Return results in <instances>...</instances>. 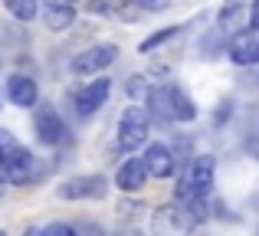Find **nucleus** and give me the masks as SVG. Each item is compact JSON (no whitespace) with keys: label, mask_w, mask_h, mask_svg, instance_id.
Here are the masks:
<instances>
[{"label":"nucleus","mask_w":259,"mask_h":236,"mask_svg":"<svg viewBox=\"0 0 259 236\" xmlns=\"http://www.w3.org/2000/svg\"><path fill=\"white\" fill-rule=\"evenodd\" d=\"M148 112H151L154 125H177V121H194L197 118V105L177 85H154L151 96L145 99Z\"/></svg>","instance_id":"obj_1"},{"label":"nucleus","mask_w":259,"mask_h":236,"mask_svg":"<svg viewBox=\"0 0 259 236\" xmlns=\"http://www.w3.org/2000/svg\"><path fill=\"white\" fill-rule=\"evenodd\" d=\"M213 177H217V161L210 158V154H197V158L187 161V167H184L181 177H177L174 197L184 200V204H194V200H200V197L210 194Z\"/></svg>","instance_id":"obj_2"},{"label":"nucleus","mask_w":259,"mask_h":236,"mask_svg":"<svg viewBox=\"0 0 259 236\" xmlns=\"http://www.w3.org/2000/svg\"><path fill=\"white\" fill-rule=\"evenodd\" d=\"M148 134H151V112L145 105H128L118 118V151L135 154L148 145Z\"/></svg>","instance_id":"obj_3"},{"label":"nucleus","mask_w":259,"mask_h":236,"mask_svg":"<svg viewBox=\"0 0 259 236\" xmlns=\"http://www.w3.org/2000/svg\"><path fill=\"white\" fill-rule=\"evenodd\" d=\"M33 161H36V158H33V154L13 138V131L0 128V167L7 171V177H10L13 184H26V180H33Z\"/></svg>","instance_id":"obj_4"},{"label":"nucleus","mask_w":259,"mask_h":236,"mask_svg":"<svg viewBox=\"0 0 259 236\" xmlns=\"http://www.w3.org/2000/svg\"><path fill=\"white\" fill-rule=\"evenodd\" d=\"M197 223H200V220L194 217V210L177 197L171 204H161L158 210L151 213V230L154 233H187V230H194Z\"/></svg>","instance_id":"obj_5"},{"label":"nucleus","mask_w":259,"mask_h":236,"mask_svg":"<svg viewBox=\"0 0 259 236\" xmlns=\"http://www.w3.org/2000/svg\"><path fill=\"white\" fill-rule=\"evenodd\" d=\"M115 59H118V46H115V43H95V46H89V50H82L79 56H72L69 72H72V76H79V79L102 76Z\"/></svg>","instance_id":"obj_6"},{"label":"nucleus","mask_w":259,"mask_h":236,"mask_svg":"<svg viewBox=\"0 0 259 236\" xmlns=\"http://www.w3.org/2000/svg\"><path fill=\"white\" fill-rule=\"evenodd\" d=\"M108 194V177L102 174H85V177H69L56 187L59 200H102Z\"/></svg>","instance_id":"obj_7"},{"label":"nucleus","mask_w":259,"mask_h":236,"mask_svg":"<svg viewBox=\"0 0 259 236\" xmlns=\"http://www.w3.org/2000/svg\"><path fill=\"white\" fill-rule=\"evenodd\" d=\"M227 56L236 66H259V26L236 30L227 43Z\"/></svg>","instance_id":"obj_8"},{"label":"nucleus","mask_w":259,"mask_h":236,"mask_svg":"<svg viewBox=\"0 0 259 236\" xmlns=\"http://www.w3.org/2000/svg\"><path fill=\"white\" fill-rule=\"evenodd\" d=\"M33 125H36V138L43 141V145H50V148L66 145V141H69V128H66L63 115H59L56 109H50V105L36 109V118H33Z\"/></svg>","instance_id":"obj_9"},{"label":"nucleus","mask_w":259,"mask_h":236,"mask_svg":"<svg viewBox=\"0 0 259 236\" xmlns=\"http://www.w3.org/2000/svg\"><path fill=\"white\" fill-rule=\"evenodd\" d=\"M108 96H112V79H92V82H82V89L72 96V102H76L79 115L89 118L108 102Z\"/></svg>","instance_id":"obj_10"},{"label":"nucleus","mask_w":259,"mask_h":236,"mask_svg":"<svg viewBox=\"0 0 259 236\" xmlns=\"http://www.w3.org/2000/svg\"><path fill=\"white\" fill-rule=\"evenodd\" d=\"M141 161H145L148 174L158 180L171 177L174 167H177V158L171 151V145H164V141H151V145H145V154H141Z\"/></svg>","instance_id":"obj_11"},{"label":"nucleus","mask_w":259,"mask_h":236,"mask_svg":"<svg viewBox=\"0 0 259 236\" xmlns=\"http://www.w3.org/2000/svg\"><path fill=\"white\" fill-rule=\"evenodd\" d=\"M7 99H10V105H17V109H33V105L39 102V85L33 76H23V72H13V76H7Z\"/></svg>","instance_id":"obj_12"},{"label":"nucleus","mask_w":259,"mask_h":236,"mask_svg":"<svg viewBox=\"0 0 259 236\" xmlns=\"http://www.w3.org/2000/svg\"><path fill=\"white\" fill-rule=\"evenodd\" d=\"M151 180V174H148L145 161L141 158H128L118 164V171H115V187H118L121 194H138L145 191V184Z\"/></svg>","instance_id":"obj_13"},{"label":"nucleus","mask_w":259,"mask_h":236,"mask_svg":"<svg viewBox=\"0 0 259 236\" xmlns=\"http://www.w3.org/2000/svg\"><path fill=\"white\" fill-rule=\"evenodd\" d=\"M89 10L99 13V17H108V20H121V23H132V20H138L141 7L135 4V0H89Z\"/></svg>","instance_id":"obj_14"},{"label":"nucleus","mask_w":259,"mask_h":236,"mask_svg":"<svg viewBox=\"0 0 259 236\" xmlns=\"http://www.w3.org/2000/svg\"><path fill=\"white\" fill-rule=\"evenodd\" d=\"M246 17H249L246 0H223L220 13H217V30H220L223 36H233V33L243 26V20H246Z\"/></svg>","instance_id":"obj_15"},{"label":"nucleus","mask_w":259,"mask_h":236,"mask_svg":"<svg viewBox=\"0 0 259 236\" xmlns=\"http://www.w3.org/2000/svg\"><path fill=\"white\" fill-rule=\"evenodd\" d=\"M72 20H76V7H56V4H46L43 10V26L50 33H63L72 26Z\"/></svg>","instance_id":"obj_16"},{"label":"nucleus","mask_w":259,"mask_h":236,"mask_svg":"<svg viewBox=\"0 0 259 236\" xmlns=\"http://www.w3.org/2000/svg\"><path fill=\"white\" fill-rule=\"evenodd\" d=\"M181 33V23H171V26H164V30H158V33H151L148 39H141V46H138V53H154V50H161L164 43H171V39Z\"/></svg>","instance_id":"obj_17"},{"label":"nucleus","mask_w":259,"mask_h":236,"mask_svg":"<svg viewBox=\"0 0 259 236\" xmlns=\"http://www.w3.org/2000/svg\"><path fill=\"white\" fill-rule=\"evenodd\" d=\"M4 7L10 10L13 20H20V23H30V20L39 13V0H4Z\"/></svg>","instance_id":"obj_18"},{"label":"nucleus","mask_w":259,"mask_h":236,"mask_svg":"<svg viewBox=\"0 0 259 236\" xmlns=\"http://www.w3.org/2000/svg\"><path fill=\"white\" fill-rule=\"evenodd\" d=\"M151 89H154V85L148 82L145 76H128V96H132L135 102H145V99L151 96Z\"/></svg>","instance_id":"obj_19"},{"label":"nucleus","mask_w":259,"mask_h":236,"mask_svg":"<svg viewBox=\"0 0 259 236\" xmlns=\"http://www.w3.org/2000/svg\"><path fill=\"white\" fill-rule=\"evenodd\" d=\"M36 233H53V236H72V233H76V226H69V223H46V226H39Z\"/></svg>","instance_id":"obj_20"},{"label":"nucleus","mask_w":259,"mask_h":236,"mask_svg":"<svg viewBox=\"0 0 259 236\" xmlns=\"http://www.w3.org/2000/svg\"><path fill=\"white\" fill-rule=\"evenodd\" d=\"M135 4H138L141 10H167L171 0H135Z\"/></svg>","instance_id":"obj_21"},{"label":"nucleus","mask_w":259,"mask_h":236,"mask_svg":"<svg viewBox=\"0 0 259 236\" xmlns=\"http://www.w3.org/2000/svg\"><path fill=\"white\" fill-rule=\"evenodd\" d=\"M118 210H121V217H128V213H138V210H141V204H138V200H135V204H132V200H121Z\"/></svg>","instance_id":"obj_22"},{"label":"nucleus","mask_w":259,"mask_h":236,"mask_svg":"<svg viewBox=\"0 0 259 236\" xmlns=\"http://www.w3.org/2000/svg\"><path fill=\"white\" fill-rule=\"evenodd\" d=\"M249 26H259V0L249 4Z\"/></svg>","instance_id":"obj_23"},{"label":"nucleus","mask_w":259,"mask_h":236,"mask_svg":"<svg viewBox=\"0 0 259 236\" xmlns=\"http://www.w3.org/2000/svg\"><path fill=\"white\" fill-rule=\"evenodd\" d=\"M43 4H56V7H76L79 0H43Z\"/></svg>","instance_id":"obj_24"}]
</instances>
